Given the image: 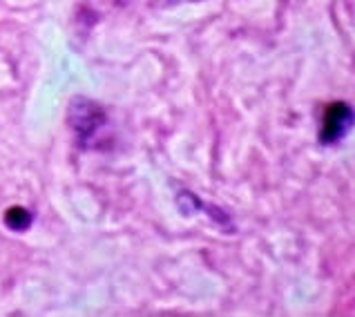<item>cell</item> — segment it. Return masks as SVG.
<instances>
[{"label":"cell","mask_w":355,"mask_h":317,"mask_svg":"<svg viewBox=\"0 0 355 317\" xmlns=\"http://www.w3.org/2000/svg\"><path fill=\"white\" fill-rule=\"evenodd\" d=\"M177 206H179L181 212L186 214V217H192V214H197L201 210L204 201H201L197 194H192L188 190H179V194H177Z\"/></svg>","instance_id":"obj_4"},{"label":"cell","mask_w":355,"mask_h":317,"mask_svg":"<svg viewBox=\"0 0 355 317\" xmlns=\"http://www.w3.org/2000/svg\"><path fill=\"white\" fill-rule=\"evenodd\" d=\"M355 126V112L349 103H342L336 101L324 110V119H322V130H320V141L324 146H333V143L342 141L349 135Z\"/></svg>","instance_id":"obj_2"},{"label":"cell","mask_w":355,"mask_h":317,"mask_svg":"<svg viewBox=\"0 0 355 317\" xmlns=\"http://www.w3.org/2000/svg\"><path fill=\"white\" fill-rule=\"evenodd\" d=\"M32 212L23 206H12L5 210V223L9 230H16V232H23L32 226Z\"/></svg>","instance_id":"obj_3"},{"label":"cell","mask_w":355,"mask_h":317,"mask_svg":"<svg viewBox=\"0 0 355 317\" xmlns=\"http://www.w3.org/2000/svg\"><path fill=\"white\" fill-rule=\"evenodd\" d=\"M201 210H206V214L217 223V226H221V228H226V230H232V223H230V217L228 214L221 210V208H217V206H208V203H204V206H201Z\"/></svg>","instance_id":"obj_5"},{"label":"cell","mask_w":355,"mask_h":317,"mask_svg":"<svg viewBox=\"0 0 355 317\" xmlns=\"http://www.w3.org/2000/svg\"><path fill=\"white\" fill-rule=\"evenodd\" d=\"M67 123L80 146H89L98 130L105 126V110L87 96H74L67 108Z\"/></svg>","instance_id":"obj_1"}]
</instances>
